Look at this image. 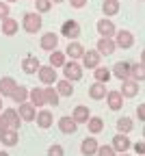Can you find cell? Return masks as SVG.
Here are the masks:
<instances>
[{"mask_svg":"<svg viewBox=\"0 0 145 156\" xmlns=\"http://www.w3.org/2000/svg\"><path fill=\"white\" fill-rule=\"evenodd\" d=\"M141 63H145V50L141 52Z\"/></svg>","mask_w":145,"mask_h":156,"instance_id":"f6af8a7d","label":"cell"},{"mask_svg":"<svg viewBox=\"0 0 145 156\" xmlns=\"http://www.w3.org/2000/svg\"><path fill=\"white\" fill-rule=\"evenodd\" d=\"M136 117H139V122H143V124H145V102L136 106Z\"/></svg>","mask_w":145,"mask_h":156,"instance_id":"60d3db41","label":"cell"},{"mask_svg":"<svg viewBox=\"0 0 145 156\" xmlns=\"http://www.w3.org/2000/svg\"><path fill=\"white\" fill-rule=\"evenodd\" d=\"M15 89H17V83H15L13 76H2V78H0V98H2V95L11 98Z\"/></svg>","mask_w":145,"mask_h":156,"instance_id":"ac0fdd59","label":"cell"},{"mask_svg":"<svg viewBox=\"0 0 145 156\" xmlns=\"http://www.w3.org/2000/svg\"><path fill=\"white\" fill-rule=\"evenodd\" d=\"M0 115H2V119H5V124H7L9 130H17L19 126H22V119H19V115H17L15 108H2Z\"/></svg>","mask_w":145,"mask_h":156,"instance_id":"9c48e42d","label":"cell"},{"mask_svg":"<svg viewBox=\"0 0 145 156\" xmlns=\"http://www.w3.org/2000/svg\"><path fill=\"white\" fill-rule=\"evenodd\" d=\"M17 115H19V119H22V122H35L37 119V108L30 102H24V104L17 106Z\"/></svg>","mask_w":145,"mask_h":156,"instance_id":"5bb4252c","label":"cell"},{"mask_svg":"<svg viewBox=\"0 0 145 156\" xmlns=\"http://www.w3.org/2000/svg\"><path fill=\"white\" fill-rule=\"evenodd\" d=\"M100 61H102V56H100V52L93 48V50H85V56H82V69H95V67H100Z\"/></svg>","mask_w":145,"mask_h":156,"instance_id":"30bf717a","label":"cell"},{"mask_svg":"<svg viewBox=\"0 0 145 156\" xmlns=\"http://www.w3.org/2000/svg\"><path fill=\"white\" fill-rule=\"evenodd\" d=\"M48 156H65V150L63 145H58V143H52L48 147Z\"/></svg>","mask_w":145,"mask_h":156,"instance_id":"8d00e7d4","label":"cell"},{"mask_svg":"<svg viewBox=\"0 0 145 156\" xmlns=\"http://www.w3.org/2000/svg\"><path fill=\"white\" fill-rule=\"evenodd\" d=\"M19 26H22L28 35H35L41 30V26H44V20H41V15L37 11H28L22 15V22H19Z\"/></svg>","mask_w":145,"mask_h":156,"instance_id":"6da1fadb","label":"cell"},{"mask_svg":"<svg viewBox=\"0 0 145 156\" xmlns=\"http://www.w3.org/2000/svg\"><path fill=\"white\" fill-rule=\"evenodd\" d=\"M130 67H132L130 61H117V63L113 65L111 74H113L115 78H119L121 83H123V80H130Z\"/></svg>","mask_w":145,"mask_h":156,"instance_id":"ba28073f","label":"cell"},{"mask_svg":"<svg viewBox=\"0 0 145 156\" xmlns=\"http://www.w3.org/2000/svg\"><path fill=\"white\" fill-rule=\"evenodd\" d=\"M61 2H65V0H52V5H61Z\"/></svg>","mask_w":145,"mask_h":156,"instance_id":"bcb514c9","label":"cell"},{"mask_svg":"<svg viewBox=\"0 0 145 156\" xmlns=\"http://www.w3.org/2000/svg\"><path fill=\"white\" fill-rule=\"evenodd\" d=\"M17 141H19L17 130H5V132H0V143H2V145L13 147V145H17Z\"/></svg>","mask_w":145,"mask_h":156,"instance_id":"d4e9b609","label":"cell"},{"mask_svg":"<svg viewBox=\"0 0 145 156\" xmlns=\"http://www.w3.org/2000/svg\"><path fill=\"white\" fill-rule=\"evenodd\" d=\"M65 56L69 58V61L82 58V56H85V46H82L80 41H69V44H67V48H65Z\"/></svg>","mask_w":145,"mask_h":156,"instance_id":"9a60e30c","label":"cell"},{"mask_svg":"<svg viewBox=\"0 0 145 156\" xmlns=\"http://www.w3.org/2000/svg\"><path fill=\"white\" fill-rule=\"evenodd\" d=\"M132 150L136 152V156H145V141H136V143H132Z\"/></svg>","mask_w":145,"mask_h":156,"instance_id":"ab89813d","label":"cell"},{"mask_svg":"<svg viewBox=\"0 0 145 156\" xmlns=\"http://www.w3.org/2000/svg\"><path fill=\"white\" fill-rule=\"evenodd\" d=\"M87 130H89L91 134H100L102 130H104V119H102V117H93V115H91V119L87 122Z\"/></svg>","mask_w":145,"mask_h":156,"instance_id":"836d02e7","label":"cell"},{"mask_svg":"<svg viewBox=\"0 0 145 156\" xmlns=\"http://www.w3.org/2000/svg\"><path fill=\"white\" fill-rule=\"evenodd\" d=\"M61 35L65 39H69V41H76L80 37V24L76 20H67V22H63V26H61Z\"/></svg>","mask_w":145,"mask_h":156,"instance_id":"5b68a950","label":"cell"},{"mask_svg":"<svg viewBox=\"0 0 145 156\" xmlns=\"http://www.w3.org/2000/svg\"><path fill=\"white\" fill-rule=\"evenodd\" d=\"M113 39H115V46L121 48V50H130V48L134 46V35H132L130 30H126V28L117 30Z\"/></svg>","mask_w":145,"mask_h":156,"instance_id":"277c9868","label":"cell"},{"mask_svg":"<svg viewBox=\"0 0 145 156\" xmlns=\"http://www.w3.org/2000/svg\"><path fill=\"white\" fill-rule=\"evenodd\" d=\"M139 2H143V0H139Z\"/></svg>","mask_w":145,"mask_h":156,"instance_id":"816d5d0a","label":"cell"},{"mask_svg":"<svg viewBox=\"0 0 145 156\" xmlns=\"http://www.w3.org/2000/svg\"><path fill=\"white\" fill-rule=\"evenodd\" d=\"M28 102H30L35 108H44V106H46V93H44V89H41V87L30 89V93H28Z\"/></svg>","mask_w":145,"mask_h":156,"instance_id":"e0dca14e","label":"cell"},{"mask_svg":"<svg viewBox=\"0 0 145 156\" xmlns=\"http://www.w3.org/2000/svg\"><path fill=\"white\" fill-rule=\"evenodd\" d=\"M95 28H97V35H100V37H104V39H113L115 33H117V26L111 22L108 17H102L100 22L95 24Z\"/></svg>","mask_w":145,"mask_h":156,"instance_id":"8992f818","label":"cell"},{"mask_svg":"<svg viewBox=\"0 0 145 156\" xmlns=\"http://www.w3.org/2000/svg\"><path fill=\"white\" fill-rule=\"evenodd\" d=\"M97 147H100V143H97L95 136H87V139H82V143H80V152L85 156H95Z\"/></svg>","mask_w":145,"mask_h":156,"instance_id":"44dd1931","label":"cell"},{"mask_svg":"<svg viewBox=\"0 0 145 156\" xmlns=\"http://www.w3.org/2000/svg\"><path fill=\"white\" fill-rule=\"evenodd\" d=\"M111 145H113V150L117 152V154H128V150L132 147V141L128 139V134H115L113 136V141H111Z\"/></svg>","mask_w":145,"mask_h":156,"instance_id":"52a82bcc","label":"cell"},{"mask_svg":"<svg viewBox=\"0 0 145 156\" xmlns=\"http://www.w3.org/2000/svg\"><path fill=\"white\" fill-rule=\"evenodd\" d=\"M117 156H130V154H117Z\"/></svg>","mask_w":145,"mask_h":156,"instance_id":"681fc988","label":"cell"},{"mask_svg":"<svg viewBox=\"0 0 145 156\" xmlns=\"http://www.w3.org/2000/svg\"><path fill=\"white\" fill-rule=\"evenodd\" d=\"M5 2H7V5H13V2H17V0H5Z\"/></svg>","mask_w":145,"mask_h":156,"instance_id":"7dc6e473","label":"cell"},{"mask_svg":"<svg viewBox=\"0 0 145 156\" xmlns=\"http://www.w3.org/2000/svg\"><path fill=\"white\" fill-rule=\"evenodd\" d=\"M37 126L39 128H52V124H54V115H52V111H37Z\"/></svg>","mask_w":145,"mask_h":156,"instance_id":"603a6c76","label":"cell"},{"mask_svg":"<svg viewBox=\"0 0 145 156\" xmlns=\"http://www.w3.org/2000/svg\"><path fill=\"white\" fill-rule=\"evenodd\" d=\"M0 111H2V98H0Z\"/></svg>","mask_w":145,"mask_h":156,"instance_id":"c3c4849f","label":"cell"},{"mask_svg":"<svg viewBox=\"0 0 145 156\" xmlns=\"http://www.w3.org/2000/svg\"><path fill=\"white\" fill-rule=\"evenodd\" d=\"M52 9V0H35V11L41 15V13H48Z\"/></svg>","mask_w":145,"mask_h":156,"instance_id":"d590c367","label":"cell"},{"mask_svg":"<svg viewBox=\"0 0 145 156\" xmlns=\"http://www.w3.org/2000/svg\"><path fill=\"white\" fill-rule=\"evenodd\" d=\"M119 93L123 95V100H126V98H134V95L139 93V83H134V80H123Z\"/></svg>","mask_w":145,"mask_h":156,"instance_id":"cb8c5ba5","label":"cell"},{"mask_svg":"<svg viewBox=\"0 0 145 156\" xmlns=\"http://www.w3.org/2000/svg\"><path fill=\"white\" fill-rule=\"evenodd\" d=\"M119 7H121L119 0H104V2H102V13L106 17H113V15L119 13Z\"/></svg>","mask_w":145,"mask_h":156,"instance_id":"f546056e","label":"cell"},{"mask_svg":"<svg viewBox=\"0 0 145 156\" xmlns=\"http://www.w3.org/2000/svg\"><path fill=\"white\" fill-rule=\"evenodd\" d=\"M132 128H134V119H132V117L121 115L119 119H117V130H119V134H128V132H132Z\"/></svg>","mask_w":145,"mask_h":156,"instance_id":"4316f807","label":"cell"},{"mask_svg":"<svg viewBox=\"0 0 145 156\" xmlns=\"http://www.w3.org/2000/svg\"><path fill=\"white\" fill-rule=\"evenodd\" d=\"M143 139H145V126H143Z\"/></svg>","mask_w":145,"mask_h":156,"instance_id":"f907efd6","label":"cell"},{"mask_svg":"<svg viewBox=\"0 0 145 156\" xmlns=\"http://www.w3.org/2000/svg\"><path fill=\"white\" fill-rule=\"evenodd\" d=\"M95 156H117V152L113 150V145H100Z\"/></svg>","mask_w":145,"mask_h":156,"instance_id":"74e56055","label":"cell"},{"mask_svg":"<svg viewBox=\"0 0 145 156\" xmlns=\"http://www.w3.org/2000/svg\"><path fill=\"white\" fill-rule=\"evenodd\" d=\"M44 93H46V104H48V106H58L61 95H58V91H56L54 87H46Z\"/></svg>","mask_w":145,"mask_h":156,"instance_id":"e575fe53","label":"cell"},{"mask_svg":"<svg viewBox=\"0 0 145 156\" xmlns=\"http://www.w3.org/2000/svg\"><path fill=\"white\" fill-rule=\"evenodd\" d=\"M39 46H41V50H46V52H54V50H58L56 46H58V35L56 33H44L41 35V41H39Z\"/></svg>","mask_w":145,"mask_h":156,"instance_id":"8fae6325","label":"cell"},{"mask_svg":"<svg viewBox=\"0 0 145 156\" xmlns=\"http://www.w3.org/2000/svg\"><path fill=\"white\" fill-rule=\"evenodd\" d=\"M106 85H102V83H93L91 87H89V98L91 100H104L106 98Z\"/></svg>","mask_w":145,"mask_h":156,"instance_id":"f1b7e54d","label":"cell"},{"mask_svg":"<svg viewBox=\"0 0 145 156\" xmlns=\"http://www.w3.org/2000/svg\"><path fill=\"white\" fill-rule=\"evenodd\" d=\"M0 156H11V154H9L7 150H0Z\"/></svg>","mask_w":145,"mask_h":156,"instance_id":"ee69618b","label":"cell"},{"mask_svg":"<svg viewBox=\"0 0 145 156\" xmlns=\"http://www.w3.org/2000/svg\"><path fill=\"white\" fill-rule=\"evenodd\" d=\"M56 126H58V130L63 132V134H74V132L78 130V124L72 119L69 115H63V117H61V119L56 122Z\"/></svg>","mask_w":145,"mask_h":156,"instance_id":"d6986e66","label":"cell"},{"mask_svg":"<svg viewBox=\"0 0 145 156\" xmlns=\"http://www.w3.org/2000/svg\"><path fill=\"white\" fill-rule=\"evenodd\" d=\"M67 63V56H65V52H61V50H54V52H50V67H54V69H63V65Z\"/></svg>","mask_w":145,"mask_h":156,"instance_id":"484cf974","label":"cell"},{"mask_svg":"<svg viewBox=\"0 0 145 156\" xmlns=\"http://www.w3.org/2000/svg\"><path fill=\"white\" fill-rule=\"evenodd\" d=\"M22 28L17 24V20H13V17H7V20H2L0 22V33H2L5 37H13V35H17V30Z\"/></svg>","mask_w":145,"mask_h":156,"instance_id":"2e32d148","label":"cell"},{"mask_svg":"<svg viewBox=\"0 0 145 156\" xmlns=\"http://www.w3.org/2000/svg\"><path fill=\"white\" fill-rule=\"evenodd\" d=\"M54 89L58 91V95H65V98L74 95V83L65 80V78H61V80H58V83L54 85Z\"/></svg>","mask_w":145,"mask_h":156,"instance_id":"1f68e13d","label":"cell"},{"mask_svg":"<svg viewBox=\"0 0 145 156\" xmlns=\"http://www.w3.org/2000/svg\"><path fill=\"white\" fill-rule=\"evenodd\" d=\"M28 93H30V89H28V87L17 85V89H15V91H13V95H11V100H13V102H17V106H19V104L28 102Z\"/></svg>","mask_w":145,"mask_h":156,"instance_id":"4dcf8cb0","label":"cell"},{"mask_svg":"<svg viewBox=\"0 0 145 156\" xmlns=\"http://www.w3.org/2000/svg\"><path fill=\"white\" fill-rule=\"evenodd\" d=\"M39 67H41V63H39V58H37L35 54H26V56L22 58V72H24V74L33 76V74L39 72Z\"/></svg>","mask_w":145,"mask_h":156,"instance_id":"4fadbf2b","label":"cell"},{"mask_svg":"<svg viewBox=\"0 0 145 156\" xmlns=\"http://www.w3.org/2000/svg\"><path fill=\"white\" fill-rule=\"evenodd\" d=\"M95 50L100 52V56H111L117 46H115V39H104V37H100L97 41H95Z\"/></svg>","mask_w":145,"mask_h":156,"instance_id":"7c38bea8","label":"cell"},{"mask_svg":"<svg viewBox=\"0 0 145 156\" xmlns=\"http://www.w3.org/2000/svg\"><path fill=\"white\" fill-rule=\"evenodd\" d=\"M63 76H65V80H69V83L80 80V78H82V65L78 61H67L63 65Z\"/></svg>","mask_w":145,"mask_h":156,"instance_id":"3957f363","label":"cell"},{"mask_svg":"<svg viewBox=\"0 0 145 156\" xmlns=\"http://www.w3.org/2000/svg\"><path fill=\"white\" fill-rule=\"evenodd\" d=\"M37 76H39V80L44 83L46 87H54V85L58 83V74H56V69L50 67V65H41L39 72H37Z\"/></svg>","mask_w":145,"mask_h":156,"instance_id":"7a4b0ae2","label":"cell"},{"mask_svg":"<svg viewBox=\"0 0 145 156\" xmlns=\"http://www.w3.org/2000/svg\"><path fill=\"white\" fill-rule=\"evenodd\" d=\"M130 80H134V83H143L145 80V63H132V67H130Z\"/></svg>","mask_w":145,"mask_h":156,"instance_id":"83f0119b","label":"cell"},{"mask_svg":"<svg viewBox=\"0 0 145 156\" xmlns=\"http://www.w3.org/2000/svg\"><path fill=\"white\" fill-rule=\"evenodd\" d=\"M87 2H89V0H69V5H72L74 9H82V7H87Z\"/></svg>","mask_w":145,"mask_h":156,"instance_id":"b9f144b4","label":"cell"},{"mask_svg":"<svg viewBox=\"0 0 145 156\" xmlns=\"http://www.w3.org/2000/svg\"><path fill=\"white\" fill-rule=\"evenodd\" d=\"M72 119H74L76 124H87V122L91 119V111H89L85 104H78V106L72 111Z\"/></svg>","mask_w":145,"mask_h":156,"instance_id":"ffe728a7","label":"cell"},{"mask_svg":"<svg viewBox=\"0 0 145 156\" xmlns=\"http://www.w3.org/2000/svg\"><path fill=\"white\" fill-rule=\"evenodd\" d=\"M93 78H95V83H102V85H106L111 78H113V74H111V69L108 67H95L93 69Z\"/></svg>","mask_w":145,"mask_h":156,"instance_id":"d6a6232c","label":"cell"},{"mask_svg":"<svg viewBox=\"0 0 145 156\" xmlns=\"http://www.w3.org/2000/svg\"><path fill=\"white\" fill-rule=\"evenodd\" d=\"M106 104L111 111H121L123 108V95L119 91H108L106 93Z\"/></svg>","mask_w":145,"mask_h":156,"instance_id":"7402d4cb","label":"cell"},{"mask_svg":"<svg viewBox=\"0 0 145 156\" xmlns=\"http://www.w3.org/2000/svg\"><path fill=\"white\" fill-rule=\"evenodd\" d=\"M7 17H11V7L5 2V0H0V22L7 20Z\"/></svg>","mask_w":145,"mask_h":156,"instance_id":"f35d334b","label":"cell"},{"mask_svg":"<svg viewBox=\"0 0 145 156\" xmlns=\"http://www.w3.org/2000/svg\"><path fill=\"white\" fill-rule=\"evenodd\" d=\"M5 130H9V128H7V124H5V119H2V115H0V132H5Z\"/></svg>","mask_w":145,"mask_h":156,"instance_id":"7bdbcfd3","label":"cell"}]
</instances>
